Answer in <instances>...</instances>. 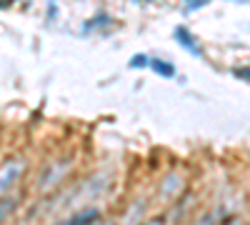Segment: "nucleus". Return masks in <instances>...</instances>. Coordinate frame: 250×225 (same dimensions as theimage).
Wrapping results in <instances>:
<instances>
[{"mask_svg":"<svg viewBox=\"0 0 250 225\" xmlns=\"http://www.w3.org/2000/svg\"><path fill=\"white\" fill-rule=\"evenodd\" d=\"M68 168H70V163H68V160H62V165H60V163H55V165L48 170V175L43 178V183H38V188H53V185H58L60 178L65 175Z\"/></svg>","mask_w":250,"mask_h":225,"instance_id":"obj_2","label":"nucleus"},{"mask_svg":"<svg viewBox=\"0 0 250 225\" xmlns=\"http://www.w3.org/2000/svg\"><path fill=\"white\" fill-rule=\"evenodd\" d=\"M175 38L180 40V45H183V48H185L188 53H193V55H203V50H200V48L195 45V40H193V35L188 33L185 28H178V30H175Z\"/></svg>","mask_w":250,"mask_h":225,"instance_id":"obj_4","label":"nucleus"},{"mask_svg":"<svg viewBox=\"0 0 250 225\" xmlns=\"http://www.w3.org/2000/svg\"><path fill=\"white\" fill-rule=\"evenodd\" d=\"M98 218H100V215H98L95 208H85V210L70 215L68 220H62V223H58V225H93V223H98Z\"/></svg>","mask_w":250,"mask_h":225,"instance_id":"obj_3","label":"nucleus"},{"mask_svg":"<svg viewBox=\"0 0 250 225\" xmlns=\"http://www.w3.org/2000/svg\"><path fill=\"white\" fill-rule=\"evenodd\" d=\"M220 225H240V220H238V218H225Z\"/></svg>","mask_w":250,"mask_h":225,"instance_id":"obj_10","label":"nucleus"},{"mask_svg":"<svg viewBox=\"0 0 250 225\" xmlns=\"http://www.w3.org/2000/svg\"><path fill=\"white\" fill-rule=\"evenodd\" d=\"M13 208H15V200H13V198L0 203V223H5V220H8V215L13 213Z\"/></svg>","mask_w":250,"mask_h":225,"instance_id":"obj_7","label":"nucleus"},{"mask_svg":"<svg viewBox=\"0 0 250 225\" xmlns=\"http://www.w3.org/2000/svg\"><path fill=\"white\" fill-rule=\"evenodd\" d=\"M93 225H113V223H100V220H98V223H93Z\"/></svg>","mask_w":250,"mask_h":225,"instance_id":"obj_11","label":"nucleus"},{"mask_svg":"<svg viewBox=\"0 0 250 225\" xmlns=\"http://www.w3.org/2000/svg\"><path fill=\"white\" fill-rule=\"evenodd\" d=\"M183 188V180L178 178V175H168L165 178V185H163V195L168 198L170 193H175V190H180Z\"/></svg>","mask_w":250,"mask_h":225,"instance_id":"obj_6","label":"nucleus"},{"mask_svg":"<svg viewBox=\"0 0 250 225\" xmlns=\"http://www.w3.org/2000/svg\"><path fill=\"white\" fill-rule=\"evenodd\" d=\"M25 170V160L23 158H10L5 160L3 165H0V195L8 193L15 183L20 180V175H23Z\"/></svg>","mask_w":250,"mask_h":225,"instance_id":"obj_1","label":"nucleus"},{"mask_svg":"<svg viewBox=\"0 0 250 225\" xmlns=\"http://www.w3.org/2000/svg\"><path fill=\"white\" fill-rule=\"evenodd\" d=\"M148 68H153V70H155L158 75H163V78H173V75H175V68L168 63V60H158V58H155V60H150V63H148Z\"/></svg>","mask_w":250,"mask_h":225,"instance_id":"obj_5","label":"nucleus"},{"mask_svg":"<svg viewBox=\"0 0 250 225\" xmlns=\"http://www.w3.org/2000/svg\"><path fill=\"white\" fill-rule=\"evenodd\" d=\"M143 225H165V220L163 218H150V220H145Z\"/></svg>","mask_w":250,"mask_h":225,"instance_id":"obj_9","label":"nucleus"},{"mask_svg":"<svg viewBox=\"0 0 250 225\" xmlns=\"http://www.w3.org/2000/svg\"><path fill=\"white\" fill-rule=\"evenodd\" d=\"M148 63H150L148 55H135V58L130 60V68H148Z\"/></svg>","mask_w":250,"mask_h":225,"instance_id":"obj_8","label":"nucleus"}]
</instances>
